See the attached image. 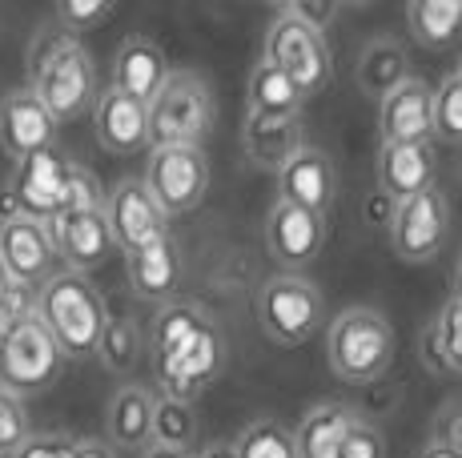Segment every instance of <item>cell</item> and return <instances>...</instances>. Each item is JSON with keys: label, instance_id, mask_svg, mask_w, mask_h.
Wrapping results in <instances>:
<instances>
[{"label": "cell", "instance_id": "ffe728a7", "mask_svg": "<svg viewBox=\"0 0 462 458\" xmlns=\"http://www.w3.org/2000/svg\"><path fill=\"white\" fill-rule=\"evenodd\" d=\"M125 266H129V286L141 302H162V306L173 302L177 286H181V253H177L173 234L125 253Z\"/></svg>", "mask_w": 462, "mask_h": 458}, {"label": "cell", "instance_id": "8992f818", "mask_svg": "<svg viewBox=\"0 0 462 458\" xmlns=\"http://www.w3.org/2000/svg\"><path fill=\"white\" fill-rule=\"evenodd\" d=\"M257 322L278 346H301L326 322V298L310 278L273 274L257 289Z\"/></svg>", "mask_w": 462, "mask_h": 458}, {"label": "cell", "instance_id": "9c48e42d", "mask_svg": "<svg viewBox=\"0 0 462 458\" xmlns=\"http://www.w3.org/2000/svg\"><path fill=\"white\" fill-rule=\"evenodd\" d=\"M60 366H65V358L37 318L21 322L13 334L0 338V386L21 394V398L49 390L57 382Z\"/></svg>", "mask_w": 462, "mask_h": 458}, {"label": "cell", "instance_id": "74e56055", "mask_svg": "<svg viewBox=\"0 0 462 458\" xmlns=\"http://www.w3.org/2000/svg\"><path fill=\"white\" fill-rule=\"evenodd\" d=\"M73 446H77V438H69V435H29V443L13 458H73Z\"/></svg>", "mask_w": 462, "mask_h": 458}, {"label": "cell", "instance_id": "9a60e30c", "mask_svg": "<svg viewBox=\"0 0 462 458\" xmlns=\"http://www.w3.org/2000/svg\"><path fill=\"white\" fill-rule=\"evenodd\" d=\"M334 197H337V169L326 149L301 145L278 169V201H286V206H298V209L326 217Z\"/></svg>", "mask_w": 462, "mask_h": 458}, {"label": "cell", "instance_id": "ac0fdd59", "mask_svg": "<svg viewBox=\"0 0 462 458\" xmlns=\"http://www.w3.org/2000/svg\"><path fill=\"white\" fill-rule=\"evenodd\" d=\"M57 145V121L37 101L32 89H13L0 96V149L13 161L41 153V149Z\"/></svg>", "mask_w": 462, "mask_h": 458}, {"label": "cell", "instance_id": "cb8c5ba5", "mask_svg": "<svg viewBox=\"0 0 462 458\" xmlns=\"http://www.w3.org/2000/svg\"><path fill=\"white\" fill-rule=\"evenodd\" d=\"M306 96L298 93V85L290 81L282 69H273L270 60H257L245 77V117L262 121H290L301 117Z\"/></svg>", "mask_w": 462, "mask_h": 458}, {"label": "cell", "instance_id": "7a4b0ae2", "mask_svg": "<svg viewBox=\"0 0 462 458\" xmlns=\"http://www.w3.org/2000/svg\"><path fill=\"white\" fill-rule=\"evenodd\" d=\"M29 89L37 101L52 113V121L81 117L88 105L97 101V69L88 49L77 37H69L60 24L41 29L29 49Z\"/></svg>", "mask_w": 462, "mask_h": 458}, {"label": "cell", "instance_id": "484cf974", "mask_svg": "<svg viewBox=\"0 0 462 458\" xmlns=\"http://www.w3.org/2000/svg\"><path fill=\"white\" fill-rule=\"evenodd\" d=\"M358 414L342 402H322L301 418V426L294 430V451L298 458H337L346 435L354 430Z\"/></svg>", "mask_w": 462, "mask_h": 458}, {"label": "cell", "instance_id": "7c38bea8", "mask_svg": "<svg viewBox=\"0 0 462 458\" xmlns=\"http://www.w3.org/2000/svg\"><path fill=\"white\" fill-rule=\"evenodd\" d=\"M49 229V242H52V253L65 261L73 274H85L97 266H105L117 245H113V234H109V222H105V206H93V209H60L57 217L44 222Z\"/></svg>", "mask_w": 462, "mask_h": 458}, {"label": "cell", "instance_id": "ab89813d", "mask_svg": "<svg viewBox=\"0 0 462 458\" xmlns=\"http://www.w3.org/2000/svg\"><path fill=\"white\" fill-rule=\"evenodd\" d=\"M286 8L301 24H310V29H318V32H326V24L337 16V5H314V0H310V5L306 0H294V5H286Z\"/></svg>", "mask_w": 462, "mask_h": 458}, {"label": "cell", "instance_id": "f35d334b", "mask_svg": "<svg viewBox=\"0 0 462 458\" xmlns=\"http://www.w3.org/2000/svg\"><path fill=\"white\" fill-rule=\"evenodd\" d=\"M430 443H442V446H450V451L462 454V402H447V407L439 410Z\"/></svg>", "mask_w": 462, "mask_h": 458}, {"label": "cell", "instance_id": "7dc6e473", "mask_svg": "<svg viewBox=\"0 0 462 458\" xmlns=\"http://www.w3.org/2000/svg\"><path fill=\"white\" fill-rule=\"evenodd\" d=\"M455 73H458V77H462V60H458V69H455Z\"/></svg>", "mask_w": 462, "mask_h": 458}, {"label": "cell", "instance_id": "3957f363", "mask_svg": "<svg viewBox=\"0 0 462 458\" xmlns=\"http://www.w3.org/2000/svg\"><path fill=\"white\" fill-rule=\"evenodd\" d=\"M32 318L49 330L60 358H88L97 354V342H101V330L109 322V310H105L101 289L85 274L60 270V274H52L37 289V314Z\"/></svg>", "mask_w": 462, "mask_h": 458}, {"label": "cell", "instance_id": "5bb4252c", "mask_svg": "<svg viewBox=\"0 0 462 458\" xmlns=\"http://www.w3.org/2000/svg\"><path fill=\"white\" fill-rule=\"evenodd\" d=\"M52 261H57V253H52L44 222H32L21 214H8L0 222V266L16 286L41 289L52 278Z\"/></svg>", "mask_w": 462, "mask_h": 458}, {"label": "cell", "instance_id": "ee69618b", "mask_svg": "<svg viewBox=\"0 0 462 458\" xmlns=\"http://www.w3.org/2000/svg\"><path fill=\"white\" fill-rule=\"evenodd\" d=\"M198 458H237V454H234V443H213L209 451H201Z\"/></svg>", "mask_w": 462, "mask_h": 458}, {"label": "cell", "instance_id": "f546056e", "mask_svg": "<svg viewBox=\"0 0 462 458\" xmlns=\"http://www.w3.org/2000/svg\"><path fill=\"white\" fill-rule=\"evenodd\" d=\"M198 438V410L181 398H153V438L149 446H169V451H189Z\"/></svg>", "mask_w": 462, "mask_h": 458}, {"label": "cell", "instance_id": "d6a6232c", "mask_svg": "<svg viewBox=\"0 0 462 458\" xmlns=\"http://www.w3.org/2000/svg\"><path fill=\"white\" fill-rule=\"evenodd\" d=\"M434 141L462 145V77L450 73L434 89Z\"/></svg>", "mask_w": 462, "mask_h": 458}, {"label": "cell", "instance_id": "277c9868", "mask_svg": "<svg viewBox=\"0 0 462 458\" xmlns=\"http://www.w3.org/2000/svg\"><path fill=\"white\" fill-rule=\"evenodd\" d=\"M326 358H330V370L342 382H374L394 362V325L386 322V314L370 310V306H350L330 322Z\"/></svg>", "mask_w": 462, "mask_h": 458}, {"label": "cell", "instance_id": "836d02e7", "mask_svg": "<svg viewBox=\"0 0 462 458\" xmlns=\"http://www.w3.org/2000/svg\"><path fill=\"white\" fill-rule=\"evenodd\" d=\"M29 443V407L21 394L0 386V458H13Z\"/></svg>", "mask_w": 462, "mask_h": 458}, {"label": "cell", "instance_id": "d6986e66", "mask_svg": "<svg viewBox=\"0 0 462 458\" xmlns=\"http://www.w3.org/2000/svg\"><path fill=\"white\" fill-rule=\"evenodd\" d=\"M93 129L109 153H137V149L149 145V105L133 101V96L117 93L109 85L93 101Z\"/></svg>", "mask_w": 462, "mask_h": 458}, {"label": "cell", "instance_id": "b9f144b4", "mask_svg": "<svg viewBox=\"0 0 462 458\" xmlns=\"http://www.w3.org/2000/svg\"><path fill=\"white\" fill-rule=\"evenodd\" d=\"M141 458H198L193 451H169V446H145Z\"/></svg>", "mask_w": 462, "mask_h": 458}, {"label": "cell", "instance_id": "7bdbcfd3", "mask_svg": "<svg viewBox=\"0 0 462 458\" xmlns=\"http://www.w3.org/2000/svg\"><path fill=\"white\" fill-rule=\"evenodd\" d=\"M419 458H462V454L450 451V446H442V443H426L419 451Z\"/></svg>", "mask_w": 462, "mask_h": 458}, {"label": "cell", "instance_id": "52a82bcc", "mask_svg": "<svg viewBox=\"0 0 462 458\" xmlns=\"http://www.w3.org/2000/svg\"><path fill=\"white\" fill-rule=\"evenodd\" d=\"M262 60H270L273 69H282V73L298 85V93L306 96V101L322 93L334 77V57H330V45H326V32L301 24L290 8H282V13L270 21Z\"/></svg>", "mask_w": 462, "mask_h": 458}, {"label": "cell", "instance_id": "8d00e7d4", "mask_svg": "<svg viewBox=\"0 0 462 458\" xmlns=\"http://www.w3.org/2000/svg\"><path fill=\"white\" fill-rule=\"evenodd\" d=\"M337 458H386V438H382V430L374 426V422L358 418L354 422V430L346 435Z\"/></svg>", "mask_w": 462, "mask_h": 458}, {"label": "cell", "instance_id": "e0dca14e", "mask_svg": "<svg viewBox=\"0 0 462 458\" xmlns=\"http://www.w3.org/2000/svg\"><path fill=\"white\" fill-rule=\"evenodd\" d=\"M382 145H419L434 141V89L419 77H406L394 93L378 101Z\"/></svg>", "mask_w": 462, "mask_h": 458}, {"label": "cell", "instance_id": "f6af8a7d", "mask_svg": "<svg viewBox=\"0 0 462 458\" xmlns=\"http://www.w3.org/2000/svg\"><path fill=\"white\" fill-rule=\"evenodd\" d=\"M450 302L462 306V258H458V266H455V294H450Z\"/></svg>", "mask_w": 462, "mask_h": 458}, {"label": "cell", "instance_id": "603a6c76", "mask_svg": "<svg viewBox=\"0 0 462 458\" xmlns=\"http://www.w3.org/2000/svg\"><path fill=\"white\" fill-rule=\"evenodd\" d=\"M153 398L149 386H121L105 414V430H109V446L117 451H145L153 438Z\"/></svg>", "mask_w": 462, "mask_h": 458}, {"label": "cell", "instance_id": "ba28073f", "mask_svg": "<svg viewBox=\"0 0 462 458\" xmlns=\"http://www.w3.org/2000/svg\"><path fill=\"white\" fill-rule=\"evenodd\" d=\"M149 197L162 206L165 217L189 214L206 201L209 193V157L201 145H177V149H153L145 169Z\"/></svg>", "mask_w": 462, "mask_h": 458}, {"label": "cell", "instance_id": "5b68a950", "mask_svg": "<svg viewBox=\"0 0 462 458\" xmlns=\"http://www.w3.org/2000/svg\"><path fill=\"white\" fill-rule=\"evenodd\" d=\"M213 93L198 73H169L162 93L149 101V145L177 149L201 145V137L213 129Z\"/></svg>", "mask_w": 462, "mask_h": 458}, {"label": "cell", "instance_id": "4316f807", "mask_svg": "<svg viewBox=\"0 0 462 458\" xmlns=\"http://www.w3.org/2000/svg\"><path fill=\"white\" fill-rule=\"evenodd\" d=\"M354 77H358V89L366 96H374L382 101L386 93H394L398 85L411 77V60H406V49L394 45V41H370L366 49H362L358 57V69H354Z\"/></svg>", "mask_w": 462, "mask_h": 458}, {"label": "cell", "instance_id": "f1b7e54d", "mask_svg": "<svg viewBox=\"0 0 462 458\" xmlns=\"http://www.w3.org/2000/svg\"><path fill=\"white\" fill-rule=\"evenodd\" d=\"M145 354V330H141L133 318H109L101 330V342H97V358L109 374H129L133 366Z\"/></svg>", "mask_w": 462, "mask_h": 458}, {"label": "cell", "instance_id": "8fae6325", "mask_svg": "<svg viewBox=\"0 0 462 458\" xmlns=\"http://www.w3.org/2000/svg\"><path fill=\"white\" fill-rule=\"evenodd\" d=\"M69 161L57 145L41 149V153L16 161L13 181H8V201H13V214L32 217V222H49L60 214L65 206V185H69Z\"/></svg>", "mask_w": 462, "mask_h": 458}, {"label": "cell", "instance_id": "4fadbf2b", "mask_svg": "<svg viewBox=\"0 0 462 458\" xmlns=\"http://www.w3.org/2000/svg\"><path fill=\"white\" fill-rule=\"evenodd\" d=\"M105 222H109L113 245H117L121 253H133V250H141V245L169 234V217L162 214V206L149 197L145 181H137V178L117 181L105 193Z\"/></svg>", "mask_w": 462, "mask_h": 458}, {"label": "cell", "instance_id": "44dd1931", "mask_svg": "<svg viewBox=\"0 0 462 458\" xmlns=\"http://www.w3.org/2000/svg\"><path fill=\"white\" fill-rule=\"evenodd\" d=\"M434 169H439V161H434V141H419V145H382L378 189L398 206V201L439 185L434 181Z\"/></svg>", "mask_w": 462, "mask_h": 458}, {"label": "cell", "instance_id": "e575fe53", "mask_svg": "<svg viewBox=\"0 0 462 458\" xmlns=\"http://www.w3.org/2000/svg\"><path fill=\"white\" fill-rule=\"evenodd\" d=\"M109 16H113V5H105V0H65V5H57V24L69 37L109 21Z\"/></svg>", "mask_w": 462, "mask_h": 458}, {"label": "cell", "instance_id": "6da1fadb", "mask_svg": "<svg viewBox=\"0 0 462 458\" xmlns=\"http://www.w3.org/2000/svg\"><path fill=\"white\" fill-rule=\"evenodd\" d=\"M145 350L162 398L193 402L226 366V338L193 302H165L149 322Z\"/></svg>", "mask_w": 462, "mask_h": 458}, {"label": "cell", "instance_id": "4dcf8cb0", "mask_svg": "<svg viewBox=\"0 0 462 458\" xmlns=\"http://www.w3.org/2000/svg\"><path fill=\"white\" fill-rule=\"evenodd\" d=\"M237 458H298L294 435L278 418H254L242 435L234 438Z\"/></svg>", "mask_w": 462, "mask_h": 458}, {"label": "cell", "instance_id": "7402d4cb", "mask_svg": "<svg viewBox=\"0 0 462 458\" xmlns=\"http://www.w3.org/2000/svg\"><path fill=\"white\" fill-rule=\"evenodd\" d=\"M169 73H173V69H169L162 45H153L149 37H129L125 45L117 49V57H113V89L133 96V101H141V105H149L162 93Z\"/></svg>", "mask_w": 462, "mask_h": 458}, {"label": "cell", "instance_id": "30bf717a", "mask_svg": "<svg viewBox=\"0 0 462 458\" xmlns=\"http://www.w3.org/2000/svg\"><path fill=\"white\" fill-rule=\"evenodd\" d=\"M447 234H450V206L439 185L398 201L394 214H390V245L411 266L439 258V250L447 245Z\"/></svg>", "mask_w": 462, "mask_h": 458}, {"label": "cell", "instance_id": "83f0119b", "mask_svg": "<svg viewBox=\"0 0 462 458\" xmlns=\"http://www.w3.org/2000/svg\"><path fill=\"white\" fill-rule=\"evenodd\" d=\"M406 29L422 49H450L462 37V0H411Z\"/></svg>", "mask_w": 462, "mask_h": 458}, {"label": "cell", "instance_id": "60d3db41", "mask_svg": "<svg viewBox=\"0 0 462 458\" xmlns=\"http://www.w3.org/2000/svg\"><path fill=\"white\" fill-rule=\"evenodd\" d=\"M73 458H117V451L109 443H101V438H77Z\"/></svg>", "mask_w": 462, "mask_h": 458}, {"label": "cell", "instance_id": "bcb514c9", "mask_svg": "<svg viewBox=\"0 0 462 458\" xmlns=\"http://www.w3.org/2000/svg\"><path fill=\"white\" fill-rule=\"evenodd\" d=\"M8 286H13V278H8V274H5V266H0V298H5V289H8Z\"/></svg>", "mask_w": 462, "mask_h": 458}, {"label": "cell", "instance_id": "d590c367", "mask_svg": "<svg viewBox=\"0 0 462 458\" xmlns=\"http://www.w3.org/2000/svg\"><path fill=\"white\" fill-rule=\"evenodd\" d=\"M32 314H37V289L13 281V286L5 289V298H0V338L13 334L21 322H29Z\"/></svg>", "mask_w": 462, "mask_h": 458}, {"label": "cell", "instance_id": "2e32d148", "mask_svg": "<svg viewBox=\"0 0 462 458\" xmlns=\"http://www.w3.org/2000/svg\"><path fill=\"white\" fill-rule=\"evenodd\" d=\"M326 245V217L310 214V209L273 201V209L265 214V250L273 253L278 266H286V274L310 266Z\"/></svg>", "mask_w": 462, "mask_h": 458}, {"label": "cell", "instance_id": "1f68e13d", "mask_svg": "<svg viewBox=\"0 0 462 458\" xmlns=\"http://www.w3.org/2000/svg\"><path fill=\"white\" fill-rule=\"evenodd\" d=\"M426 358L434 366H447L462 374V306L447 302L439 310V318L426 330Z\"/></svg>", "mask_w": 462, "mask_h": 458}, {"label": "cell", "instance_id": "d4e9b609", "mask_svg": "<svg viewBox=\"0 0 462 458\" xmlns=\"http://www.w3.org/2000/svg\"><path fill=\"white\" fill-rule=\"evenodd\" d=\"M301 145H306L301 141V117H290V121L245 117V125H242V149L257 169L278 173Z\"/></svg>", "mask_w": 462, "mask_h": 458}]
</instances>
